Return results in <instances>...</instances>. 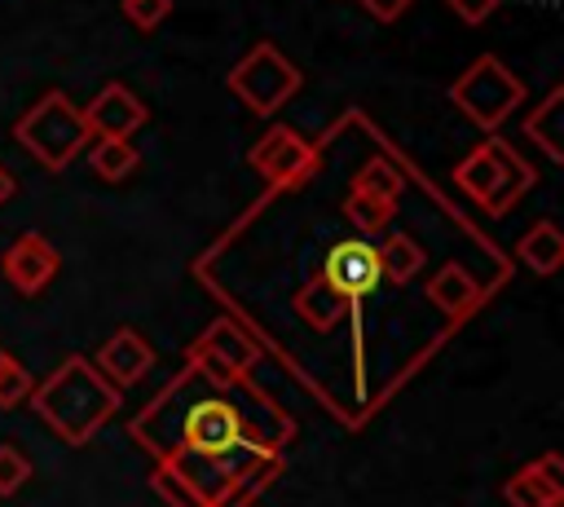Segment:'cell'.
<instances>
[{"mask_svg": "<svg viewBox=\"0 0 564 507\" xmlns=\"http://www.w3.org/2000/svg\"><path fill=\"white\" fill-rule=\"evenodd\" d=\"M375 256H379V269H383V282L392 287H405L423 273V242L414 234H388L383 242H375Z\"/></svg>", "mask_w": 564, "mask_h": 507, "instance_id": "cell-17", "label": "cell"}, {"mask_svg": "<svg viewBox=\"0 0 564 507\" xmlns=\"http://www.w3.org/2000/svg\"><path fill=\"white\" fill-rule=\"evenodd\" d=\"M502 498H507V507H560L564 503V459L555 450L538 454L533 463L511 472V481L502 485Z\"/></svg>", "mask_w": 564, "mask_h": 507, "instance_id": "cell-13", "label": "cell"}, {"mask_svg": "<svg viewBox=\"0 0 564 507\" xmlns=\"http://www.w3.org/2000/svg\"><path fill=\"white\" fill-rule=\"evenodd\" d=\"M344 216L352 220L357 234H379V229H388V220L397 216V203L375 198V194H361V190H348V198H344Z\"/></svg>", "mask_w": 564, "mask_h": 507, "instance_id": "cell-21", "label": "cell"}, {"mask_svg": "<svg viewBox=\"0 0 564 507\" xmlns=\"http://www.w3.org/2000/svg\"><path fill=\"white\" fill-rule=\"evenodd\" d=\"M128 432L154 454V463L172 467L207 507H216L238 476L282 454L295 423L251 379L220 388L185 366L128 423Z\"/></svg>", "mask_w": 564, "mask_h": 507, "instance_id": "cell-1", "label": "cell"}, {"mask_svg": "<svg viewBox=\"0 0 564 507\" xmlns=\"http://www.w3.org/2000/svg\"><path fill=\"white\" fill-rule=\"evenodd\" d=\"M225 84H229V93H234L251 115L269 119V115H278V110L300 93L304 75H300V66H295L273 40H260V44H251V48L229 66Z\"/></svg>", "mask_w": 564, "mask_h": 507, "instance_id": "cell-5", "label": "cell"}, {"mask_svg": "<svg viewBox=\"0 0 564 507\" xmlns=\"http://www.w3.org/2000/svg\"><path fill=\"white\" fill-rule=\"evenodd\" d=\"M0 269H4V278L13 282V291H22V295H40V291L57 278L62 256H57V247H53L44 234H22V238L4 251Z\"/></svg>", "mask_w": 564, "mask_h": 507, "instance_id": "cell-12", "label": "cell"}, {"mask_svg": "<svg viewBox=\"0 0 564 507\" xmlns=\"http://www.w3.org/2000/svg\"><path fill=\"white\" fill-rule=\"evenodd\" d=\"M93 366H97L115 388H128V384H137V379L154 366V348H150V339H145L141 331L119 326V331L106 335V344L97 348Z\"/></svg>", "mask_w": 564, "mask_h": 507, "instance_id": "cell-15", "label": "cell"}, {"mask_svg": "<svg viewBox=\"0 0 564 507\" xmlns=\"http://www.w3.org/2000/svg\"><path fill=\"white\" fill-rule=\"evenodd\" d=\"M79 110H84V123H88V137L93 141H132V132L145 128V119H150L145 101L128 84H119V79H110L106 88H97L93 101L79 106Z\"/></svg>", "mask_w": 564, "mask_h": 507, "instance_id": "cell-10", "label": "cell"}, {"mask_svg": "<svg viewBox=\"0 0 564 507\" xmlns=\"http://www.w3.org/2000/svg\"><path fill=\"white\" fill-rule=\"evenodd\" d=\"M282 467H286V459H282V454L264 459L260 467H251L247 476H238V481L225 489V498H220L216 507H251V503H256V498H260V494L282 476Z\"/></svg>", "mask_w": 564, "mask_h": 507, "instance_id": "cell-19", "label": "cell"}, {"mask_svg": "<svg viewBox=\"0 0 564 507\" xmlns=\"http://www.w3.org/2000/svg\"><path fill=\"white\" fill-rule=\"evenodd\" d=\"M485 295H489V287H480V282L471 278V269H463L458 260L441 265V269L427 278V304H432L449 326L467 322V317L485 304Z\"/></svg>", "mask_w": 564, "mask_h": 507, "instance_id": "cell-14", "label": "cell"}, {"mask_svg": "<svg viewBox=\"0 0 564 507\" xmlns=\"http://www.w3.org/2000/svg\"><path fill=\"white\" fill-rule=\"evenodd\" d=\"M291 317L304 326V331H313V335H330L339 322H352V339H357V348H361V309L357 304H348L339 291H330L326 282H322V273H308L295 291H291Z\"/></svg>", "mask_w": 564, "mask_h": 507, "instance_id": "cell-11", "label": "cell"}, {"mask_svg": "<svg viewBox=\"0 0 564 507\" xmlns=\"http://www.w3.org/2000/svg\"><path fill=\"white\" fill-rule=\"evenodd\" d=\"M560 110H564V88H551L546 101L538 110H529V119H524V132L542 145V154L551 163H560Z\"/></svg>", "mask_w": 564, "mask_h": 507, "instance_id": "cell-18", "label": "cell"}, {"mask_svg": "<svg viewBox=\"0 0 564 507\" xmlns=\"http://www.w3.org/2000/svg\"><path fill=\"white\" fill-rule=\"evenodd\" d=\"M352 190L397 203V198H401V190H405V176H401V168H392L388 159H370V163H361V172L352 176Z\"/></svg>", "mask_w": 564, "mask_h": 507, "instance_id": "cell-22", "label": "cell"}, {"mask_svg": "<svg viewBox=\"0 0 564 507\" xmlns=\"http://www.w3.org/2000/svg\"><path fill=\"white\" fill-rule=\"evenodd\" d=\"M35 406V414L66 441V445H88L106 419L123 406V388H115L97 366L93 357H79L70 353L40 388H31L26 397Z\"/></svg>", "mask_w": 564, "mask_h": 507, "instance_id": "cell-2", "label": "cell"}, {"mask_svg": "<svg viewBox=\"0 0 564 507\" xmlns=\"http://www.w3.org/2000/svg\"><path fill=\"white\" fill-rule=\"evenodd\" d=\"M247 163L273 185V190H295L317 172V150L286 123H273L260 132V141L247 150Z\"/></svg>", "mask_w": 564, "mask_h": 507, "instance_id": "cell-8", "label": "cell"}, {"mask_svg": "<svg viewBox=\"0 0 564 507\" xmlns=\"http://www.w3.org/2000/svg\"><path fill=\"white\" fill-rule=\"evenodd\" d=\"M31 388H35V379L26 375V366L13 362V357H4V362H0V410L22 406V401L31 397Z\"/></svg>", "mask_w": 564, "mask_h": 507, "instance_id": "cell-24", "label": "cell"}, {"mask_svg": "<svg viewBox=\"0 0 564 507\" xmlns=\"http://www.w3.org/2000/svg\"><path fill=\"white\" fill-rule=\"evenodd\" d=\"M454 13H458V22H467V26H485L498 9H502V0H445Z\"/></svg>", "mask_w": 564, "mask_h": 507, "instance_id": "cell-27", "label": "cell"}, {"mask_svg": "<svg viewBox=\"0 0 564 507\" xmlns=\"http://www.w3.org/2000/svg\"><path fill=\"white\" fill-rule=\"evenodd\" d=\"M167 13H172V0H123V18L137 31H154Z\"/></svg>", "mask_w": 564, "mask_h": 507, "instance_id": "cell-26", "label": "cell"}, {"mask_svg": "<svg viewBox=\"0 0 564 507\" xmlns=\"http://www.w3.org/2000/svg\"><path fill=\"white\" fill-rule=\"evenodd\" d=\"M150 485H154V494L167 503V507H207L194 489H189V481H181L172 467H163V463H154V472H150Z\"/></svg>", "mask_w": 564, "mask_h": 507, "instance_id": "cell-23", "label": "cell"}, {"mask_svg": "<svg viewBox=\"0 0 564 507\" xmlns=\"http://www.w3.org/2000/svg\"><path fill=\"white\" fill-rule=\"evenodd\" d=\"M13 190H18V181H13V172H9L4 163H0V207H4L9 198H13Z\"/></svg>", "mask_w": 564, "mask_h": 507, "instance_id": "cell-29", "label": "cell"}, {"mask_svg": "<svg viewBox=\"0 0 564 507\" xmlns=\"http://www.w3.org/2000/svg\"><path fill=\"white\" fill-rule=\"evenodd\" d=\"M88 163L101 181H123L141 159L132 141H88Z\"/></svg>", "mask_w": 564, "mask_h": 507, "instance_id": "cell-20", "label": "cell"}, {"mask_svg": "<svg viewBox=\"0 0 564 507\" xmlns=\"http://www.w3.org/2000/svg\"><path fill=\"white\" fill-rule=\"evenodd\" d=\"M449 101L489 137H498V128L507 123V115L524 101V84L516 79V71L507 62H498L494 53H480L454 84H449Z\"/></svg>", "mask_w": 564, "mask_h": 507, "instance_id": "cell-6", "label": "cell"}, {"mask_svg": "<svg viewBox=\"0 0 564 507\" xmlns=\"http://www.w3.org/2000/svg\"><path fill=\"white\" fill-rule=\"evenodd\" d=\"M317 273H322V282L330 291H339L357 309L383 287V269H379V256H375L370 238H339V242H330L326 256L317 260Z\"/></svg>", "mask_w": 564, "mask_h": 507, "instance_id": "cell-9", "label": "cell"}, {"mask_svg": "<svg viewBox=\"0 0 564 507\" xmlns=\"http://www.w3.org/2000/svg\"><path fill=\"white\" fill-rule=\"evenodd\" d=\"M454 181L458 190L480 203L489 216H507L533 185H538V172L533 163L502 137H485L476 150L463 154V163L454 168Z\"/></svg>", "mask_w": 564, "mask_h": 507, "instance_id": "cell-3", "label": "cell"}, {"mask_svg": "<svg viewBox=\"0 0 564 507\" xmlns=\"http://www.w3.org/2000/svg\"><path fill=\"white\" fill-rule=\"evenodd\" d=\"M13 137L48 172H62L93 141L88 137V123H84V110L62 88H48L31 110H22L18 123H13Z\"/></svg>", "mask_w": 564, "mask_h": 507, "instance_id": "cell-4", "label": "cell"}, {"mask_svg": "<svg viewBox=\"0 0 564 507\" xmlns=\"http://www.w3.org/2000/svg\"><path fill=\"white\" fill-rule=\"evenodd\" d=\"M516 260L529 265L538 278H551L564 265V234L555 229V220H538L516 238Z\"/></svg>", "mask_w": 564, "mask_h": 507, "instance_id": "cell-16", "label": "cell"}, {"mask_svg": "<svg viewBox=\"0 0 564 507\" xmlns=\"http://www.w3.org/2000/svg\"><path fill=\"white\" fill-rule=\"evenodd\" d=\"M414 0H361V9L375 18V22H397Z\"/></svg>", "mask_w": 564, "mask_h": 507, "instance_id": "cell-28", "label": "cell"}, {"mask_svg": "<svg viewBox=\"0 0 564 507\" xmlns=\"http://www.w3.org/2000/svg\"><path fill=\"white\" fill-rule=\"evenodd\" d=\"M4 357H9V353H4V348H0V362H4Z\"/></svg>", "mask_w": 564, "mask_h": 507, "instance_id": "cell-30", "label": "cell"}, {"mask_svg": "<svg viewBox=\"0 0 564 507\" xmlns=\"http://www.w3.org/2000/svg\"><path fill=\"white\" fill-rule=\"evenodd\" d=\"M260 362V339L238 322V317H216L189 348H185V366H194L203 379L229 388L242 384L247 370Z\"/></svg>", "mask_w": 564, "mask_h": 507, "instance_id": "cell-7", "label": "cell"}, {"mask_svg": "<svg viewBox=\"0 0 564 507\" xmlns=\"http://www.w3.org/2000/svg\"><path fill=\"white\" fill-rule=\"evenodd\" d=\"M31 481V459L18 445H0V498L18 494Z\"/></svg>", "mask_w": 564, "mask_h": 507, "instance_id": "cell-25", "label": "cell"}]
</instances>
